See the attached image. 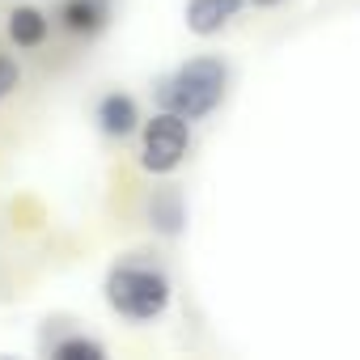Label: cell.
I'll list each match as a JSON object with an SVG mask.
<instances>
[{
	"label": "cell",
	"mask_w": 360,
	"mask_h": 360,
	"mask_svg": "<svg viewBox=\"0 0 360 360\" xmlns=\"http://www.w3.org/2000/svg\"><path fill=\"white\" fill-rule=\"evenodd\" d=\"M225 89H229V64L221 56H195L187 64H178L165 81H157L153 94L161 110H174L187 123H195V119H208L225 102Z\"/></svg>",
	"instance_id": "1"
},
{
	"label": "cell",
	"mask_w": 360,
	"mask_h": 360,
	"mask_svg": "<svg viewBox=\"0 0 360 360\" xmlns=\"http://www.w3.org/2000/svg\"><path fill=\"white\" fill-rule=\"evenodd\" d=\"M102 292H106V305L119 318H127V322H153L174 301L169 280L157 267H144V263H119V267H110Z\"/></svg>",
	"instance_id": "2"
},
{
	"label": "cell",
	"mask_w": 360,
	"mask_h": 360,
	"mask_svg": "<svg viewBox=\"0 0 360 360\" xmlns=\"http://www.w3.org/2000/svg\"><path fill=\"white\" fill-rule=\"evenodd\" d=\"M187 140H191V123L174 110H157L144 123V144H140V165L148 174H169L178 169V161L187 157Z\"/></svg>",
	"instance_id": "3"
},
{
	"label": "cell",
	"mask_w": 360,
	"mask_h": 360,
	"mask_svg": "<svg viewBox=\"0 0 360 360\" xmlns=\"http://www.w3.org/2000/svg\"><path fill=\"white\" fill-rule=\"evenodd\" d=\"M110 18H115V0H60V9H56V22L81 39L102 34Z\"/></svg>",
	"instance_id": "4"
},
{
	"label": "cell",
	"mask_w": 360,
	"mask_h": 360,
	"mask_svg": "<svg viewBox=\"0 0 360 360\" xmlns=\"http://www.w3.org/2000/svg\"><path fill=\"white\" fill-rule=\"evenodd\" d=\"M242 5H246V0H187L183 18H187V30L191 34L212 39V34H221L242 13Z\"/></svg>",
	"instance_id": "5"
},
{
	"label": "cell",
	"mask_w": 360,
	"mask_h": 360,
	"mask_svg": "<svg viewBox=\"0 0 360 360\" xmlns=\"http://www.w3.org/2000/svg\"><path fill=\"white\" fill-rule=\"evenodd\" d=\"M94 119H98V131H102V136L127 140V136L140 127V106H136V98H127V94H106V98L98 102Z\"/></svg>",
	"instance_id": "6"
},
{
	"label": "cell",
	"mask_w": 360,
	"mask_h": 360,
	"mask_svg": "<svg viewBox=\"0 0 360 360\" xmlns=\"http://www.w3.org/2000/svg\"><path fill=\"white\" fill-rule=\"evenodd\" d=\"M148 225L161 233V238H178L183 233V225H187V200H183V191L178 187H157L153 195H148Z\"/></svg>",
	"instance_id": "7"
},
{
	"label": "cell",
	"mask_w": 360,
	"mask_h": 360,
	"mask_svg": "<svg viewBox=\"0 0 360 360\" xmlns=\"http://www.w3.org/2000/svg\"><path fill=\"white\" fill-rule=\"evenodd\" d=\"M47 34H51V22H47L43 9H34V5H18V9L9 13V39H13V47L34 51V47L47 43Z\"/></svg>",
	"instance_id": "8"
},
{
	"label": "cell",
	"mask_w": 360,
	"mask_h": 360,
	"mask_svg": "<svg viewBox=\"0 0 360 360\" xmlns=\"http://www.w3.org/2000/svg\"><path fill=\"white\" fill-rule=\"evenodd\" d=\"M56 360H106V343L89 339V335H72V339H60L51 347Z\"/></svg>",
	"instance_id": "9"
},
{
	"label": "cell",
	"mask_w": 360,
	"mask_h": 360,
	"mask_svg": "<svg viewBox=\"0 0 360 360\" xmlns=\"http://www.w3.org/2000/svg\"><path fill=\"white\" fill-rule=\"evenodd\" d=\"M18 77H22V68H18V60H9V56H0V102H5L13 89H18Z\"/></svg>",
	"instance_id": "10"
},
{
	"label": "cell",
	"mask_w": 360,
	"mask_h": 360,
	"mask_svg": "<svg viewBox=\"0 0 360 360\" xmlns=\"http://www.w3.org/2000/svg\"><path fill=\"white\" fill-rule=\"evenodd\" d=\"M246 5H259V9H271V5H284V0H246Z\"/></svg>",
	"instance_id": "11"
}]
</instances>
